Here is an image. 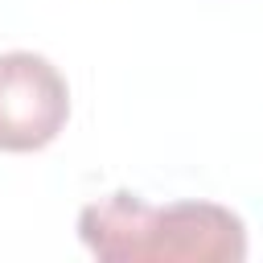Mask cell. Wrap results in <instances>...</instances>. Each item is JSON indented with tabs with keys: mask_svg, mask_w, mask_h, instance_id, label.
<instances>
[{
	"mask_svg": "<svg viewBox=\"0 0 263 263\" xmlns=\"http://www.w3.org/2000/svg\"><path fill=\"white\" fill-rule=\"evenodd\" d=\"M82 247L103 263H242L247 226L214 201L148 205L140 193L115 189L78 214Z\"/></svg>",
	"mask_w": 263,
	"mask_h": 263,
	"instance_id": "cell-1",
	"label": "cell"
},
{
	"mask_svg": "<svg viewBox=\"0 0 263 263\" xmlns=\"http://www.w3.org/2000/svg\"><path fill=\"white\" fill-rule=\"evenodd\" d=\"M70 86L62 70L29 49L0 53V152H37L62 136Z\"/></svg>",
	"mask_w": 263,
	"mask_h": 263,
	"instance_id": "cell-2",
	"label": "cell"
}]
</instances>
